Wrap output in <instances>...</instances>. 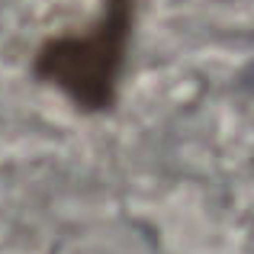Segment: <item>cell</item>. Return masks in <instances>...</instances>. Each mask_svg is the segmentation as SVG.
Listing matches in <instances>:
<instances>
[{"mask_svg": "<svg viewBox=\"0 0 254 254\" xmlns=\"http://www.w3.org/2000/svg\"><path fill=\"white\" fill-rule=\"evenodd\" d=\"M135 19V0H106L100 19L84 36H62L42 45L36 74L62 87L84 110H106L116 100Z\"/></svg>", "mask_w": 254, "mask_h": 254, "instance_id": "obj_1", "label": "cell"}]
</instances>
